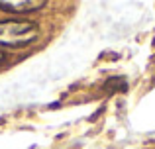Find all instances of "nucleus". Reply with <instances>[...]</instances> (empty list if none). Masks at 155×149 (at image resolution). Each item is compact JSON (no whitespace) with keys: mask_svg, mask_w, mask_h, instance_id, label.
I'll list each match as a JSON object with an SVG mask.
<instances>
[{"mask_svg":"<svg viewBox=\"0 0 155 149\" xmlns=\"http://www.w3.org/2000/svg\"><path fill=\"white\" fill-rule=\"evenodd\" d=\"M0 61H4V55L2 53H0Z\"/></svg>","mask_w":155,"mask_h":149,"instance_id":"7ed1b4c3","label":"nucleus"},{"mask_svg":"<svg viewBox=\"0 0 155 149\" xmlns=\"http://www.w3.org/2000/svg\"><path fill=\"white\" fill-rule=\"evenodd\" d=\"M45 0H0V10L8 14H30L45 6Z\"/></svg>","mask_w":155,"mask_h":149,"instance_id":"f03ea898","label":"nucleus"},{"mask_svg":"<svg viewBox=\"0 0 155 149\" xmlns=\"http://www.w3.org/2000/svg\"><path fill=\"white\" fill-rule=\"evenodd\" d=\"M38 37V24L18 18L0 20V47H28Z\"/></svg>","mask_w":155,"mask_h":149,"instance_id":"f257e3e1","label":"nucleus"}]
</instances>
